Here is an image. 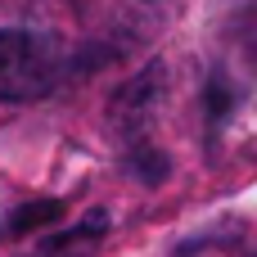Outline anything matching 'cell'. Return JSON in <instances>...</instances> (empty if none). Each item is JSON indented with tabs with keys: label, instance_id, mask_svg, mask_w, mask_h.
I'll list each match as a JSON object with an SVG mask.
<instances>
[{
	"label": "cell",
	"instance_id": "1",
	"mask_svg": "<svg viewBox=\"0 0 257 257\" xmlns=\"http://www.w3.org/2000/svg\"><path fill=\"white\" fill-rule=\"evenodd\" d=\"M63 81V45L45 32L0 27V99L32 104L54 95Z\"/></svg>",
	"mask_w": 257,
	"mask_h": 257
},
{
	"label": "cell",
	"instance_id": "2",
	"mask_svg": "<svg viewBox=\"0 0 257 257\" xmlns=\"http://www.w3.org/2000/svg\"><path fill=\"white\" fill-rule=\"evenodd\" d=\"M59 217H63V203H59V199H45V203H23V208H14L9 221H0V226H5V235H32V230L54 226Z\"/></svg>",
	"mask_w": 257,
	"mask_h": 257
}]
</instances>
